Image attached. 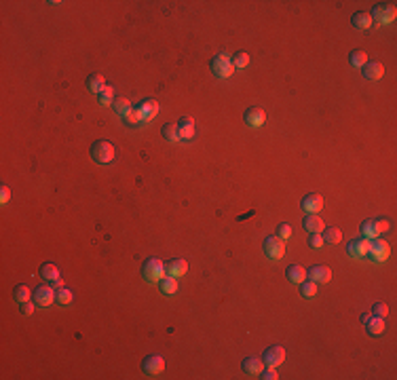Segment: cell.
<instances>
[{"label": "cell", "instance_id": "cell-18", "mask_svg": "<svg viewBox=\"0 0 397 380\" xmlns=\"http://www.w3.org/2000/svg\"><path fill=\"white\" fill-rule=\"evenodd\" d=\"M351 21H353V26H355L357 30H370L372 24H374L372 15H370L368 11H357L353 17H351Z\"/></svg>", "mask_w": 397, "mask_h": 380}, {"label": "cell", "instance_id": "cell-26", "mask_svg": "<svg viewBox=\"0 0 397 380\" xmlns=\"http://www.w3.org/2000/svg\"><path fill=\"white\" fill-rule=\"evenodd\" d=\"M161 292L167 294V296L176 294V292H178V281H176V277H169V275H165V277L161 279Z\"/></svg>", "mask_w": 397, "mask_h": 380}, {"label": "cell", "instance_id": "cell-12", "mask_svg": "<svg viewBox=\"0 0 397 380\" xmlns=\"http://www.w3.org/2000/svg\"><path fill=\"white\" fill-rule=\"evenodd\" d=\"M138 110H140V116H142V123H146V121H152V118L159 114V102L156 100H144L138 106Z\"/></svg>", "mask_w": 397, "mask_h": 380}, {"label": "cell", "instance_id": "cell-41", "mask_svg": "<svg viewBox=\"0 0 397 380\" xmlns=\"http://www.w3.org/2000/svg\"><path fill=\"white\" fill-rule=\"evenodd\" d=\"M260 378H264V380H277V372H275V368H266V370H262V376Z\"/></svg>", "mask_w": 397, "mask_h": 380}, {"label": "cell", "instance_id": "cell-17", "mask_svg": "<svg viewBox=\"0 0 397 380\" xmlns=\"http://www.w3.org/2000/svg\"><path fill=\"white\" fill-rule=\"evenodd\" d=\"M383 74H385V68L380 62H368L363 66V76L368 80H378L383 78Z\"/></svg>", "mask_w": 397, "mask_h": 380}, {"label": "cell", "instance_id": "cell-16", "mask_svg": "<svg viewBox=\"0 0 397 380\" xmlns=\"http://www.w3.org/2000/svg\"><path fill=\"white\" fill-rule=\"evenodd\" d=\"M178 133H180V139H190L194 136V121L190 116H182L178 121Z\"/></svg>", "mask_w": 397, "mask_h": 380}, {"label": "cell", "instance_id": "cell-36", "mask_svg": "<svg viewBox=\"0 0 397 380\" xmlns=\"http://www.w3.org/2000/svg\"><path fill=\"white\" fill-rule=\"evenodd\" d=\"M247 64H250V55H247L245 51H239V53L233 55V66H235V68L241 70V68H245Z\"/></svg>", "mask_w": 397, "mask_h": 380}, {"label": "cell", "instance_id": "cell-14", "mask_svg": "<svg viewBox=\"0 0 397 380\" xmlns=\"http://www.w3.org/2000/svg\"><path fill=\"white\" fill-rule=\"evenodd\" d=\"M370 241H372V239H365V237L351 241V245H349V256H353V258H363V256H368V251H370Z\"/></svg>", "mask_w": 397, "mask_h": 380}, {"label": "cell", "instance_id": "cell-44", "mask_svg": "<svg viewBox=\"0 0 397 380\" xmlns=\"http://www.w3.org/2000/svg\"><path fill=\"white\" fill-rule=\"evenodd\" d=\"M53 285H55L57 289H62V287H64V281H62V279H55V281H53Z\"/></svg>", "mask_w": 397, "mask_h": 380}, {"label": "cell", "instance_id": "cell-24", "mask_svg": "<svg viewBox=\"0 0 397 380\" xmlns=\"http://www.w3.org/2000/svg\"><path fill=\"white\" fill-rule=\"evenodd\" d=\"M40 277L44 281H55V279H59V268L55 264H51V262H44L40 266Z\"/></svg>", "mask_w": 397, "mask_h": 380}, {"label": "cell", "instance_id": "cell-5", "mask_svg": "<svg viewBox=\"0 0 397 380\" xmlns=\"http://www.w3.org/2000/svg\"><path fill=\"white\" fill-rule=\"evenodd\" d=\"M264 253L271 260H279L283 258V253H286V241L281 239V237H266L264 241Z\"/></svg>", "mask_w": 397, "mask_h": 380}, {"label": "cell", "instance_id": "cell-1", "mask_svg": "<svg viewBox=\"0 0 397 380\" xmlns=\"http://www.w3.org/2000/svg\"><path fill=\"white\" fill-rule=\"evenodd\" d=\"M91 159L100 163V165H108V163L116 159V148L106 139H97L91 146Z\"/></svg>", "mask_w": 397, "mask_h": 380}, {"label": "cell", "instance_id": "cell-28", "mask_svg": "<svg viewBox=\"0 0 397 380\" xmlns=\"http://www.w3.org/2000/svg\"><path fill=\"white\" fill-rule=\"evenodd\" d=\"M161 133H163V138H165V139H169V141H180L178 125H174V123H167V125H163Z\"/></svg>", "mask_w": 397, "mask_h": 380}, {"label": "cell", "instance_id": "cell-4", "mask_svg": "<svg viewBox=\"0 0 397 380\" xmlns=\"http://www.w3.org/2000/svg\"><path fill=\"white\" fill-rule=\"evenodd\" d=\"M370 15H372V19L380 21V24H393L397 17V9L393 2H378V4H374V11Z\"/></svg>", "mask_w": 397, "mask_h": 380}, {"label": "cell", "instance_id": "cell-40", "mask_svg": "<svg viewBox=\"0 0 397 380\" xmlns=\"http://www.w3.org/2000/svg\"><path fill=\"white\" fill-rule=\"evenodd\" d=\"M374 228H376L378 235H383V233H387V230L391 228V224H389V220H376L374 222Z\"/></svg>", "mask_w": 397, "mask_h": 380}, {"label": "cell", "instance_id": "cell-37", "mask_svg": "<svg viewBox=\"0 0 397 380\" xmlns=\"http://www.w3.org/2000/svg\"><path fill=\"white\" fill-rule=\"evenodd\" d=\"M309 245L313 249H321L325 245L324 237H321V233H309Z\"/></svg>", "mask_w": 397, "mask_h": 380}, {"label": "cell", "instance_id": "cell-30", "mask_svg": "<svg viewBox=\"0 0 397 380\" xmlns=\"http://www.w3.org/2000/svg\"><path fill=\"white\" fill-rule=\"evenodd\" d=\"M300 294L304 296V298H313V296H315L317 294V283L315 281H302L300 283Z\"/></svg>", "mask_w": 397, "mask_h": 380}, {"label": "cell", "instance_id": "cell-38", "mask_svg": "<svg viewBox=\"0 0 397 380\" xmlns=\"http://www.w3.org/2000/svg\"><path fill=\"white\" fill-rule=\"evenodd\" d=\"M277 237H281L283 241H288L289 237H291V226L288 224V222H283V224L277 226Z\"/></svg>", "mask_w": 397, "mask_h": 380}, {"label": "cell", "instance_id": "cell-35", "mask_svg": "<svg viewBox=\"0 0 397 380\" xmlns=\"http://www.w3.org/2000/svg\"><path fill=\"white\" fill-rule=\"evenodd\" d=\"M361 235L365 237V239H376V237H378V233H376V228H374V222H372V220H365L363 224H361Z\"/></svg>", "mask_w": 397, "mask_h": 380}, {"label": "cell", "instance_id": "cell-27", "mask_svg": "<svg viewBox=\"0 0 397 380\" xmlns=\"http://www.w3.org/2000/svg\"><path fill=\"white\" fill-rule=\"evenodd\" d=\"M324 241L325 243H332V245H336V243H340L342 241V233H340V228H324Z\"/></svg>", "mask_w": 397, "mask_h": 380}, {"label": "cell", "instance_id": "cell-32", "mask_svg": "<svg viewBox=\"0 0 397 380\" xmlns=\"http://www.w3.org/2000/svg\"><path fill=\"white\" fill-rule=\"evenodd\" d=\"M13 296H15V300H17L19 304L21 302H28L30 300V287L28 285H17L13 289Z\"/></svg>", "mask_w": 397, "mask_h": 380}, {"label": "cell", "instance_id": "cell-9", "mask_svg": "<svg viewBox=\"0 0 397 380\" xmlns=\"http://www.w3.org/2000/svg\"><path fill=\"white\" fill-rule=\"evenodd\" d=\"M306 279H311L315 283H327L332 279V271H329V266H325V264H315V266L306 268Z\"/></svg>", "mask_w": 397, "mask_h": 380}, {"label": "cell", "instance_id": "cell-20", "mask_svg": "<svg viewBox=\"0 0 397 380\" xmlns=\"http://www.w3.org/2000/svg\"><path fill=\"white\" fill-rule=\"evenodd\" d=\"M262 370H264V361L258 359V357H247V359H243V372H247V374L258 376V374H262Z\"/></svg>", "mask_w": 397, "mask_h": 380}, {"label": "cell", "instance_id": "cell-3", "mask_svg": "<svg viewBox=\"0 0 397 380\" xmlns=\"http://www.w3.org/2000/svg\"><path fill=\"white\" fill-rule=\"evenodd\" d=\"M142 277L146 281H161L165 277V264L161 262L159 258H148L144 264H142Z\"/></svg>", "mask_w": 397, "mask_h": 380}, {"label": "cell", "instance_id": "cell-25", "mask_svg": "<svg viewBox=\"0 0 397 380\" xmlns=\"http://www.w3.org/2000/svg\"><path fill=\"white\" fill-rule=\"evenodd\" d=\"M349 62H351V66H355V68H363V66L368 64V53L361 49H355V51H351Z\"/></svg>", "mask_w": 397, "mask_h": 380}, {"label": "cell", "instance_id": "cell-34", "mask_svg": "<svg viewBox=\"0 0 397 380\" xmlns=\"http://www.w3.org/2000/svg\"><path fill=\"white\" fill-rule=\"evenodd\" d=\"M100 102L104 104V106H112V102H114V87L106 85V89L100 93Z\"/></svg>", "mask_w": 397, "mask_h": 380}, {"label": "cell", "instance_id": "cell-8", "mask_svg": "<svg viewBox=\"0 0 397 380\" xmlns=\"http://www.w3.org/2000/svg\"><path fill=\"white\" fill-rule=\"evenodd\" d=\"M32 296H34V304H38V307H51V304L55 302V289L49 287V285L36 287L32 292Z\"/></svg>", "mask_w": 397, "mask_h": 380}, {"label": "cell", "instance_id": "cell-11", "mask_svg": "<svg viewBox=\"0 0 397 380\" xmlns=\"http://www.w3.org/2000/svg\"><path fill=\"white\" fill-rule=\"evenodd\" d=\"M142 370L146 374H161L165 370V359L161 355H148L144 361H142Z\"/></svg>", "mask_w": 397, "mask_h": 380}, {"label": "cell", "instance_id": "cell-13", "mask_svg": "<svg viewBox=\"0 0 397 380\" xmlns=\"http://www.w3.org/2000/svg\"><path fill=\"white\" fill-rule=\"evenodd\" d=\"M186 271H188V262L182 258H176V260H169L167 264H165V273L169 275V277H182V275H186Z\"/></svg>", "mask_w": 397, "mask_h": 380}, {"label": "cell", "instance_id": "cell-29", "mask_svg": "<svg viewBox=\"0 0 397 380\" xmlns=\"http://www.w3.org/2000/svg\"><path fill=\"white\" fill-rule=\"evenodd\" d=\"M112 106H114V110H116V112L123 116V114L127 112V110L131 108V102L127 100V98H123V95H118V98H114V102H112Z\"/></svg>", "mask_w": 397, "mask_h": 380}, {"label": "cell", "instance_id": "cell-10", "mask_svg": "<svg viewBox=\"0 0 397 380\" xmlns=\"http://www.w3.org/2000/svg\"><path fill=\"white\" fill-rule=\"evenodd\" d=\"M302 209L306 213H319L321 209H324V197L317 195V192H311V195H306L302 199Z\"/></svg>", "mask_w": 397, "mask_h": 380}, {"label": "cell", "instance_id": "cell-43", "mask_svg": "<svg viewBox=\"0 0 397 380\" xmlns=\"http://www.w3.org/2000/svg\"><path fill=\"white\" fill-rule=\"evenodd\" d=\"M0 190H2V192H0V203H6V201H9L11 199V190H9V186H2V188H0Z\"/></svg>", "mask_w": 397, "mask_h": 380}, {"label": "cell", "instance_id": "cell-23", "mask_svg": "<svg viewBox=\"0 0 397 380\" xmlns=\"http://www.w3.org/2000/svg\"><path fill=\"white\" fill-rule=\"evenodd\" d=\"M365 327H368V332L372 336H378V334L385 332V319L383 317H370L368 321H365Z\"/></svg>", "mask_w": 397, "mask_h": 380}, {"label": "cell", "instance_id": "cell-19", "mask_svg": "<svg viewBox=\"0 0 397 380\" xmlns=\"http://www.w3.org/2000/svg\"><path fill=\"white\" fill-rule=\"evenodd\" d=\"M302 226L309 230V233H324V220L319 218V213H309L302 222Z\"/></svg>", "mask_w": 397, "mask_h": 380}, {"label": "cell", "instance_id": "cell-15", "mask_svg": "<svg viewBox=\"0 0 397 380\" xmlns=\"http://www.w3.org/2000/svg\"><path fill=\"white\" fill-rule=\"evenodd\" d=\"M243 118H245V125H250V127L256 129V127H262L266 123V112L262 108H250Z\"/></svg>", "mask_w": 397, "mask_h": 380}, {"label": "cell", "instance_id": "cell-42", "mask_svg": "<svg viewBox=\"0 0 397 380\" xmlns=\"http://www.w3.org/2000/svg\"><path fill=\"white\" fill-rule=\"evenodd\" d=\"M19 309H21V312H24V315H32V312H34V304L28 300V302H21Z\"/></svg>", "mask_w": 397, "mask_h": 380}, {"label": "cell", "instance_id": "cell-22", "mask_svg": "<svg viewBox=\"0 0 397 380\" xmlns=\"http://www.w3.org/2000/svg\"><path fill=\"white\" fill-rule=\"evenodd\" d=\"M87 89L91 93H102L104 89H106V80H104L102 74L93 72V74H89V78H87Z\"/></svg>", "mask_w": 397, "mask_h": 380}, {"label": "cell", "instance_id": "cell-6", "mask_svg": "<svg viewBox=\"0 0 397 380\" xmlns=\"http://www.w3.org/2000/svg\"><path fill=\"white\" fill-rule=\"evenodd\" d=\"M368 256H370L372 260H376V262H385V260L391 256V247H389L387 241H380L378 237H376V239L370 241V251H368Z\"/></svg>", "mask_w": 397, "mask_h": 380}, {"label": "cell", "instance_id": "cell-33", "mask_svg": "<svg viewBox=\"0 0 397 380\" xmlns=\"http://www.w3.org/2000/svg\"><path fill=\"white\" fill-rule=\"evenodd\" d=\"M72 298H74L72 292H70V289L66 287V285H64L62 289H57V292H55V300H57L59 304H70V302H72Z\"/></svg>", "mask_w": 397, "mask_h": 380}, {"label": "cell", "instance_id": "cell-39", "mask_svg": "<svg viewBox=\"0 0 397 380\" xmlns=\"http://www.w3.org/2000/svg\"><path fill=\"white\" fill-rule=\"evenodd\" d=\"M374 315H376V317H387L389 315V307H387V304L385 302H376V304H374Z\"/></svg>", "mask_w": 397, "mask_h": 380}, {"label": "cell", "instance_id": "cell-7", "mask_svg": "<svg viewBox=\"0 0 397 380\" xmlns=\"http://www.w3.org/2000/svg\"><path fill=\"white\" fill-rule=\"evenodd\" d=\"M262 361H264L266 368H277L279 363L286 361V348H283V346H271V348H266L264 355H262Z\"/></svg>", "mask_w": 397, "mask_h": 380}, {"label": "cell", "instance_id": "cell-31", "mask_svg": "<svg viewBox=\"0 0 397 380\" xmlns=\"http://www.w3.org/2000/svg\"><path fill=\"white\" fill-rule=\"evenodd\" d=\"M123 118H125V121L129 123V125H140V123H142V116H140L138 106H131V108L123 114Z\"/></svg>", "mask_w": 397, "mask_h": 380}, {"label": "cell", "instance_id": "cell-21", "mask_svg": "<svg viewBox=\"0 0 397 380\" xmlns=\"http://www.w3.org/2000/svg\"><path fill=\"white\" fill-rule=\"evenodd\" d=\"M286 275H288V279H289L291 283H298V285H300L302 281H306V268L300 266V264H291V266H288Z\"/></svg>", "mask_w": 397, "mask_h": 380}, {"label": "cell", "instance_id": "cell-2", "mask_svg": "<svg viewBox=\"0 0 397 380\" xmlns=\"http://www.w3.org/2000/svg\"><path fill=\"white\" fill-rule=\"evenodd\" d=\"M212 72L216 74L218 78H228V76H233V70H235V66H233V57H230L228 53H218L214 59H212Z\"/></svg>", "mask_w": 397, "mask_h": 380}]
</instances>
